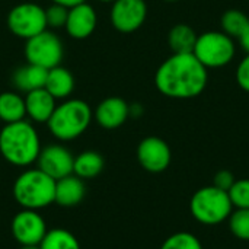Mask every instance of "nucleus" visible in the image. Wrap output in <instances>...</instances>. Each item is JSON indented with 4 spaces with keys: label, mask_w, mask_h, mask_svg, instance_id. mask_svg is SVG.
<instances>
[{
    "label": "nucleus",
    "mask_w": 249,
    "mask_h": 249,
    "mask_svg": "<svg viewBox=\"0 0 249 249\" xmlns=\"http://www.w3.org/2000/svg\"><path fill=\"white\" fill-rule=\"evenodd\" d=\"M209 82L207 69L190 54H172L156 70L158 90L172 99H193L200 96Z\"/></svg>",
    "instance_id": "1"
},
{
    "label": "nucleus",
    "mask_w": 249,
    "mask_h": 249,
    "mask_svg": "<svg viewBox=\"0 0 249 249\" xmlns=\"http://www.w3.org/2000/svg\"><path fill=\"white\" fill-rule=\"evenodd\" d=\"M41 152V142L34 125L25 120L6 124L0 131V153L15 166L32 165Z\"/></svg>",
    "instance_id": "2"
},
{
    "label": "nucleus",
    "mask_w": 249,
    "mask_h": 249,
    "mask_svg": "<svg viewBox=\"0 0 249 249\" xmlns=\"http://www.w3.org/2000/svg\"><path fill=\"white\" fill-rule=\"evenodd\" d=\"M13 196L22 209H44L54 203L55 181L38 168L26 169L16 178L13 184Z\"/></svg>",
    "instance_id": "3"
},
{
    "label": "nucleus",
    "mask_w": 249,
    "mask_h": 249,
    "mask_svg": "<svg viewBox=\"0 0 249 249\" xmlns=\"http://www.w3.org/2000/svg\"><path fill=\"white\" fill-rule=\"evenodd\" d=\"M92 121V109L82 99H67L57 105L48 120L51 134L61 140L70 142L82 136Z\"/></svg>",
    "instance_id": "4"
},
{
    "label": "nucleus",
    "mask_w": 249,
    "mask_h": 249,
    "mask_svg": "<svg viewBox=\"0 0 249 249\" xmlns=\"http://www.w3.org/2000/svg\"><path fill=\"white\" fill-rule=\"evenodd\" d=\"M232 201L226 191L214 185L203 187L194 193L190 201V210L194 219L203 225H219L229 219L232 213Z\"/></svg>",
    "instance_id": "5"
},
{
    "label": "nucleus",
    "mask_w": 249,
    "mask_h": 249,
    "mask_svg": "<svg viewBox=\"0 0 249 249\" xmlns=\"http://www.w3.org/2000/svg\"><path fill=\"white\" fill-rule=\"evenodd\" d=\"M233 38L220 31H207L197 36L193 54L206 69H219L235 57Z\"/></svg>",
    "instance_id": "6"
},
{
    "label": "nucleus",
    "mask_w": 249,
    "mask_h": 249,
    "mask_svg": "<svg viewBox=\"0 0 249 249\" xmlns=\"http://www.w3.org/2000/svg\"><path fill=\"white\" fill-rule=\"evenodd\" d=\"M6 23L13 35L29 39L47 29L45 9L31 1L19 3L9 10Z\"/></svg>",
    "instance_id": "7"
},
{
    "label": "nucleus",
    "mask_w": 249,
    "mask_h": 249,
    "mask_svg": "<svg viewBox=\"0 0 249 249\" xmlns=\"http://www.w3.org/2000/svg\"><path fill=\"white\" fill-rule=\"evenodd\" d=\"M63 42L51 31H42L41 34L26 39L25 57L26 61L47 70L60 66L63 60Z\"/></svg>",
    "instance_id": "8"
},
{
    "label": "nucleus",
    "mask_w": 249,
    "mask_h": 249,
    "mask_svg": "<svg viewBox=\"0 0 249 249\" xmlns=\"http://www.w3.org/2000/svg\"><path fill=\"white\" fill-rule=\"evenodd\" d=\"M147 4L144 0H115L111 7L112 26L124 34L137 31L146 20Z\"/></svg>",
    "instance_id": "9"
},
{
    "label": "nucleus",
    "mask_w": 249,
    "mask_h": 249,
    "mask_svg": "<svg viewBox=\"0 0 249 249\" xmlns=\"http://www.w3.org/2000/svg\"><path fill=\"white\" fill-rule=\"evenodd\" d=\"M47 233V225L38 210L23 209L12 220V235L20 245H39Z\"/></svg>",
    "instance_id": "10"
},
{
    "label": "nucleus",
    "mask_w": 249,
    "mask_h": 249,
    "mask_svg": "<svg viewBox=\"0 0 249 249\" xmlns=\"http://www.w3.org/2000/svg\"><path fill=\"white\" fill-rule=\"evenodd\" d=\"M172 159L171 149L165 140L160 137H146L140 142L137 147V160L143 169L152 174L163 172Z\"/></svg>",
    "instance_id": "11"
},
{
    "label": "nucleus",
    "mask_w": 249,
    "mask_h": 249,
    "mask_svg": "<svg viewBox=\"0 0 249 249\" xmlns=\"http://www.w3.org/2000/svg\"><path fill=\"white\" fill-rule=\"evenodd\" d=\"M36 162H38V169L45 172L54 181H58L73 174L74 156L64 146L50 144L41 149Z\"/></svg>",
    "instance_id": "12"
},
{
    "label": "nucleus",
    "mask_w": 249,
    "mask_h": 249,
    "mask_svg": "<svg viewBox=\"0 0 249 249\" xmlns=\"http://www.w3.org/2000/svg\"><path fill=\"white\" fill-rule=\"evenodd\" d=\"M98 23V16L95 9L89 3H80L69 9V16L66 22L67 34L74 39H85L95 31Z\"/></svg>",
    "instance_id": "13"
},
{
    "label": "nucleus",
    "mask_w": 249,
    "mask_h": 249,
    "mask_svg": "<svg viewBox=\"0 0 249 249\" xmlns=\"http://www.w3.org/2000/svg\"><path fill=\"white\" fill-rule=\"evenodd\" d=\"M130 117V105L118 96H109L104 99L95 109L96 123L107 130L121 127Z\"/></svg>",
    "instance_id": "14"
},
{
    "label": "nucleus",
    "mask_w": 249,
    "mask_h": 249,
    "mask_svg": "<svg viewBox=\"0 0 249 249\" xmlns=\"http://www.w3.org/2000/svg\"><path fill=\"white\" fill-rule=\"evenodd\" d=\"M55 98L45 89H35L25 93L26 115L35 123H48L55 109Z\"/></svg>",
    "instance_id": "15"
},
{
    "label": "nucleus",
    "mask_w": 249,
    "mask_h": 249,
    "mask_svg": "<svg viewBox=\"0 0 249 249\" xmlns=\"http://www.w3.org/2000/svg\"><path fill=\"white\" fill-rule=\"evenodd\" d=\"M86 194V187L82 178L76 175H67L55 181V197L54 203L61 207H74L77 206Z\"/></svg>",
    "instance_id": "16"
},
{
    "label": "nucleus",
    "mask_w": 249,
    "mask_h": 249,
    "mask_svg": "<svg viewBox=\"0 0 249 249\" xmlns=\"http://www.w3.org/2000/svg\"><path fill=\"white\" fill-rule=\"evenodd\" d=\"M48 70L31 63L18 67L12 74V83L19 92H31L45 86Z\"/></svg>",
    "instance_id": "17"
},
{
    "label": "nucleus",
    "mask_w": 249,
    "mask_h": 249,
    "mask_svg": "<svg viewBox=\"0 0 249 249\" xmlns=\"http://www.w3.org/2000/svg\"><path fill=\"white\" fill-rule=\"evenodd\" d=\"M55 99H66L74 89V77L66 67L57 66L48 70L47 82L44 86Z\"/></svg>",
    "instance_id": "18"
},
{
    "label": "nucleus",
    "mask_w": 249,
    "mask_h": 249,
    "mask_svg": "<svg viewBox=\"0 0 249 249\" xmlns=\"http://www.w3.org/2000/svg\"><path fill=\"white\" fill-rule=\"evenodd\" d=\"M197 36L188 23H177L168 34V44L174 54H190L194 51Z\"/></svg>",
    "instance_id": "19"
},
{
    "label": "nucleus",
    "mask_w": 249,
    "mask_h": 249,
    "mask_svg": "<svg viewBox=\"0 0 249 249\" xmlns=\"http://www.w3.org/2000/svg\"><path fill=\"white\" fill-rule=\"evenodd\" d=\"M105 166V160L101 153L86 150L74 158L73 174L82 179H90L98 177Z\"/></svg>",
    "instance_id": "20"
},
{
    "label": "nucleus",
    "mask_w": 249,
    "mask_h": 249,
    "mask_svg": "<svg viewBox=\"0 0 249 249\" xmlns=\"http://www.w3.org/2000/svg\"><path fill=\"white\" fill-rule=\"evenodd\" d=\"M25 98L15 92L0 93V120L6 124L25 120Z\"/></svg>",
    "instance_id": "21"
},
{
    "label": "nucleus",
    "mask_w": 249,
    "mask_h": 249,
    "mask_svg": "<svg viewBox=\"0 0 249 249\" xmlns=\"http://www.w3.org/2000/svg\"><path fill=\"white\" fill-rule=\"evenodd\" d=\"M41 249H80L79 241L73 233L66 229L47 231L44 239L39 244Z\"/></svg>",
    "instance_id": "22"
},
{
    "label": "nucleus",
    "mask_w": 249,
    "mask_h": 249,
    "mask_svg": "<svg viewBox=\"0 0 249 249\" xmlns=\"http://www.w3.org/2000/svg\"><path fill=\"white\" fill-rule=\"evenodd\" d=\"M249 18L239 9H229L222 15L220 25L222 32L229 35L231 38H239L244 29L248 25Z\"/></svg>",
    "instance_id": "23"
},
{
    "label": "nucleus",
    "mask_w": 249,
    "mask_h": 249,
    "mask_svg": "<svg viewBox=\"0 0 249 249\" xmlns=\"http://www.w3.org/2000/svg\"><path fill=\"white\" fill-rule=\"evenodd\" d=\"M229 228L233 236L249 241V209H236L229 216Z\"/></svg>",
    "instance_id": "24"
},
{
    "label": "nucleus",
    "mask_w": 249,
    "mask_h": 249,
    "mask_svg": "<svg viewBox=\"0 0 249 249\" xmlns=\"http://www.w3.org/2000/svg\"><path fill=\"white\" fill-rule=\"evenodd\" d=\"M160 249H203L200 239L190 232H178L165 239Z\"/></svg>",
    "instance_id": "25"
},
{
    "label": "nucleus",
    "mask_w": 249,
    "mask_h": 249,
    "mask_svg": "<svg viewBox=\"0 0 249 249\" xmlns=\"http://www.w3.org/2000/svg\"><path fill=\"white\" fill-rule=\"evenodd\" d=\"M228 194L233 207L249 209V179H236Z\"/></svg>",
    "instance_id": "26"
},
{
    "label": "nucleus",
    "mask_w": 249,
    "mask_h": 249,
    "mask_svg": "<svg viewBox=\"0 0 249 249\" xmlns=\"http://www.w3.org/2000/svg\"><path fill=\"white\" fill-rule=\"evenodd\" d=\"M69 16V9L53 3L48 9H45V19H47V26L50 28H64Z\"/></svg>",
    "instance_id": "27"
},
{
    "label": "nucleus",
    "mask_w": 249,
    "mask_h": 249,
    "mask_svg": "<svg viewBox=\"0 0 249 249\" xmlns=\"http://www.w3.org/2000/svg\"><path fill=\"white\" fill-rule=\"evenodd\" d=\"M235 175L231 172V171H228V169H222V171H219L216 175H214V178H213V185L216 187V188H219V190H222V191H226V193H229V190L232 188V185L235 184Z\"/></svg>",
    "instance_id": "28"
},
{
    "label": "nucleus",
    "mask_w": 249,
    "mask_h": 249,
    "mask_svg": "<svg viewBox=\"0 0 249 249\" xmlns=\"http://www.w3.org/2000/svg\"><path fill=\"white\" fill-rule=\"evenodd\" d=\"M236 82L239 88L249 93V54H247L236 69Z\"/></svg>",
    "instance_id": "29"
},
{
    "label": "nucleus",
    "mask_w": 249,
    "mask_h": 249,
    "mask_svg": "<svg viewBox=\"0 0 249 249\" xmlns=\"http://www.w3.org/2000/svg\"><path fill=\"white\" fill-rule=\"evenodd\" d=\"M239 39V42H241V45H242V48L247 51L249 54V22L248 25H247V28L244 29V32L241 34V36L238 38Z\"/></svg>",
    "instance_id": "30"
},
{
    "label": "nucleus",
    "mask_w": 249,
    "mask_h": 249,
    "mask_svg": "<svg viewBox=\"0 0 249 249\" xmlns=\"http://www.w3.org/2000/svg\"><path fill=\"white\" fill-rule=\"evenodd\" d=\"M85 1H86V0H53V3L61 4V6L67 7V9L74 7V6H77V4H80V3H85Z\"/></svg>",
    "instance_id": "31"
},
{
    "label": "nucleus",
    "mask_w": 249,
    "mask_h": 249,
    "mask_svg": "<svg viewBox=\"0 0 249 249\" xmlns=\"http://www.w3.org/2000/svg\"><path fill=\"white\" fill-rule=\"evenodd\" d=\"M20 249H41L39 245H20Z\"/></svg>",
    "instance_id": "32"
},
{
    "label": "nucleus",
    "mask_w": 249,
    "mask_h": 249,
    "mask_svg": "<svg viewBox=\"0 0 249 249\" xmlns=\"http://www.w3.org/2000/svg\"><path fill=\"white\" fill-rule=\"evenodd\" d=\"M99 1H102V3H114L115 0H99Z\"/></svg>",
    "instance_id": "33"
},
{
    "label": "nucleus",
    "mask_w": 249,
    "mask_h": 249,
    "mask_svg": "<svg viewBox=\"0 0 249 249\" xmlns=\"http://www.w3.org/2000/svg\"><path fill=\"white\" fill-rule=\"evenodd\" d=\"M165 1H178V0H165Z\"/></svg>",
    "instance_id": "34"
}]
</instances>
